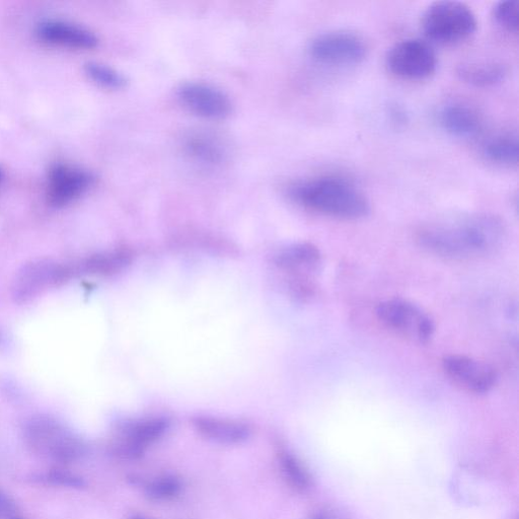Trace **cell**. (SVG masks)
I'll use <instances>...</instances> for the list:
<instances>
[{
    "label": "cell",
    "mask_w": 519,
    "mask_h": 519,
    "mask_svg": "<svg viewBox=\"0 0 519 519\" xmlns=\"http://www.w3.org/2000/svg\"><path fill=\"white\" fill-rule=\"evenodd\" d=\"M386 65L400 79L423 81L435 73L437 56L426 41L410 38L391 47L386 56Z\"/></svg>",
    "instance_id": "cell-6"
},
{
    "label": "cell",
    "mask_w": 519,
    "mask_h": 519,
    "mask_svg": "<svg viewBox=\"0 0 519 519\" xmlns=\"http://www.w3.org/2000/svg\"><path fill=\"white\" fill-rule=\"evenodd\" d=\"M311 57L329 66H350L361 63L367 56L362 37L349 31H331L317 36L310 44Z\"/></svg>",
    "instance_id": "cell-7"
},
{
    "label": "cell",
    "mask_w": 519,
    "mask_h": 519,
    "mask_svg": "<svg viewBox=\"0 0 519 519\" xmlns=\"http://www.w3.org/2000/svg\"><path fill=\"white\" fill-rule=\"evenodd\" d=\"M187 155L205 167H219L230 157V146L224 137L209 130L192 132L185 139Z\"/></svg>",
    "instance_id": "cell-12"
},
{
    "label": "cell",
    "mask_w": 519,
    "mask_h": 519,
    "mask_svg": "<svg viewBox=\"0 0 519 519\" xmlns=\"http://www.w3.org/2000/svg\"><path fill=\"white\" fill-rule=\"evenodd\" d=\"M482 154L492 164L516 167L519 157L518 138L512 133L498 134L483 145Z\"/></svg>",
    "instance_id": "cell-18"
},
{
    "label": "cell",
    "mask_w": 519,
    "mask_h": 519,
    "mask_svg": "<svg viewBox=\"0 0 519 519\" xmlns=\"http://www.w3.org/2000/svg\"><path fill=\"white\" fill-rule=\"evenodd\" d=\"M495 23L504 31L517 35L518 33V11L517 5L512 0H505L496 4L493 9Z\"/></svg>",
    "instance_id": "cell-22"
},
{
    "label": "cell",
    "mask_w": 519,
    "mask_h": 519,
    "mask_svg": "<svg viewBox=\"0 0 519 519\" xmlns=\"http://www.w3.org/2000/svg\"><path fill=\"white\" fill-rule=\"evenodd\" d=\"M88 76L97 84L109 89H122L127 80L116 69L98 62H90L86 66Z\"/></svg>",
    "instance_id": "cell-21"
},
{
    "label": "cell",
    "mask_w": 519,
    "mask_h": 519,
    "mask_svg": "<svg viewBox=\"0 0 519 519\" xmlns=\"http://www.w3.org/2000/svg\"><path fill=\"white\" fill-rule=\"evenodd\" d=\"M378 320L393 333L418 344H427L435 333V322L422 308L404 299L381 303Z\"/></svg>",
    "instance_id": "cell-5"
},
{
    "label": "cell",
    "mask_w": 519,
    "mask_h": 519,
    "mask_svg": "<svg viewBox=\"0 0 519 519\" xmlns=\"http://www.w3.org/2000/svg\"><path fill=\"white\" fill-rule=\"evenodd\" d=\"M38 36L48 44L68 48L91 49L98 44V38L91 31L59 21L43 23Z\"/></svg>",
    "instance_id": "cell-15"
},
{
    "label": "cell",
    "mask_w": 519,
    "mask_h": 519,
    "mask_svg": "<svg viewBox=\"0 0 519 519\" xmlns=\"http://www.w3.org/2000/svg\"><path fill=\"white\" fill-rule=\"evenodd\" d=\"M170 427L165 417H151L124 425L114 443L115 453L127 460L141 458L148 448L162 438Z\"/></svg>",
    "instance_id": "cell-9"
},
{
    "label": "cell",
    "mask_w": 519,
    "mask_h": 519,
    "mask_svg": "<svg viewBox=\"0 0 519 519\" xmlns=\"http://www.w3.org/2000/svg\"><path fill=\"white\" fill-rule=\"evenodd\" d=\"M427 39L440 45H457L470 39L477 31L476 15L460 2H437L428 7L421 20Z\"/></svg>",
    "instance_id": "cell-3"
},
{
    "label": "cell",
    "mask_w": 519,
    "mask_h": 519,
    "mask_svg": "<svg viewBox=\"0 0 519 519\" xmlns=\"http://www.w3.org/2000/svg\"><path fill=\"white\" fill-rule=\"evenodd\" d=\"M438 122L444 131L458 138L474 137L482 128L479 113L462 102H450L442 106L438 112Z\"/></svg>",
    "instance_id": "cell-13"
},
{
    "label": "cell",
    "mask_w": 519,
    "mask_h": 519,
    "mask_svg": "<svg viewBox=\"0 0 519 519\" xmlns=\"http://www.w3.org/2000/svg\"><path fill=\"white\" fill-rule=\"evenodd\" d=\"M279 465L281 471L294 488L306 490L310 486V477L302 463L287 451H280Z\"/></svg>",
    "instance_id": "cell-20"
},
{
    "label": "cell",
    "mask_w": 519,
    "mask_h": 519,
    "mask_svg": "<svg viewBox=\"0 0 519 519\" xmlns=\"http://www.w3.org/2000/svg\"><path fill=\"white\" fill-rule=\"evenodd\" d=\"M131 519H153L151 517H147V516H144V515H140V514H135L131 517Z\"/></svg>",
    "instance_id": "cell-26"
},
{
    "label": "cell",
    "mask_w": 519,
    "mask_h": 519,
    "mask_svg": "<svg viewBox=\"0 0 519 519\" xmlns=\"http://www.w3.org/2000/svg\"><path fill=\"white\" fill-rule=\"evenodd\" d=\"M2 179H3V172H2V170H0V181H2Z\"/></svg>",
    "instance_id": "cell-28"
},
{
    "label": "cell",
    "mask_w": 519,
    "mask_h": 519,
    "mask_svg": "<svg viewBox=\"0 0 519 519\" xmlns=\"http://www.w3.org/2000/svg\"><path fill=\"white\" fill-rule=\"evenodd\" d=\"M314 519H328V518L323 515H317Z\"/></svg>",
    "instance_id": "cell-27"
},
{
    "label": "cell",
    "mask_w": 519,
    "mask_h": 519,
    "mask_svg": "<svg viewBox=\"0 0 519 519\" xmlns=\"http://www.w3.org/2000/svg\"><path fill=\"white\" fill-rule=\"evenodd\" d=\"M416 238L435 256L469 261L499 250L506 239V227L494 214L473 213L431 221L417 231Z\"/></svg>",
    "instance_id": "cell-1"
},
{
    "label": "cell",
    "mask_w": 519,
    "mask_h": 519,
    "mask_svg": "<svg viewBox=\"0 0 519 519\" xmlns=\"http://www.w3.org/2000/svg\"><path fill=\"white\" fill-rule=\"evenodd\" d=\"M457 72L463 82L473 87L490 88L503 82L507 68L498 61H471L459 65Z\"/></svg>",
    "instance_id": "cell-16"
},
{
    "label": "cell",
    "mask_w": 519,
    "mask_h": 519,
    "mask_svg": "<svg viewBox=\"0 0 519 519\" xmlns=\"http://www.w3.org/2000/svg\"><path fill=\"white\" fill-rule=\"evenodd\" d=\"M442 368L456 385L474 394H487L498 382V374L492 365L466 355L444 357Z\"/></svg>",
    "instance_id": "cell-8"
},
{
    "label": "cell",
    "mask_w": 519,
    "mask_h": 519,
    "mask_svg": "<svg viewBox=\"0 0 519 519\" xmlns=\"http://www.w3.org/2000/svg\"><path fill=\"white\" fill-rule=\"evenodd\" d=\"M390 115L396 124H404L407 121L406 113L403 111V109L397 106L391 108Z\"/></svg>",
    "instance_id": "cell-25"
},
{
    "label": "cell",
    "mask_w": 519,
    "mask_h": 519,
    "mask_svg": "<svg viewBox=\"0 0 519 519\" xmlns=\"http://www.w3.org/2000/svg\"><path fill=\"white\" fill-rule=\"evenodd\" d=\"M128 262L129 259L126 254L115 253L93 259L90 267L100 273H109L122 269Z\"/></svg>",
    "instance_id": "cell-23"
},
{
    "label": "cell",
    "mask_w": 519,
    "mask_h": 519,
    "mask_svg": "<svg viewBox=\"0 0 519 519\" xmlns=\"http://www.w3.org/2000/svg\"><path fill=\"white\" fill-rule=\"evenodd\" d=\"M25 437L35 454L58 463L78 461L86 452L78 436L47 417L32 419L26 426Z\"/></svg>",
    "instance_id": "cell-4"
},
{
    "label": "cell",
    "mask_w": 519,
    "mask_h": 519,
    "mask_svg": "<svg viewBox=\"0 0 519 519\" xmlns=\"http://www.w3.org/2000/svg\"><path fill=\"white\" fill-rule=\"evenodd\" d=\"M289 195L312 211L339 219H361L372 209L364 193L340 177L322 176L296 183Z\"/></svg>",
    "instance_id": "cell-2"
},
{
    "label": "cell",
    "mask_w": 519,
    "mask_h": 519,
    "mask_svg": "<svg viewBox=\"0 0 519 519\" xmlns=\"http://www.w3.org/2000/svg\"><path fill=\"white\" fill-rule=\"evenodd\" d=\"M91 176L77 168L56 166L49 175L48 197L54 206H64L78 199L91 185Z\"/></svg>",
    "instance_id": "cell-11"
},
{
    "label": "cell",
    "mask_w": 519,
    "mask_h": 519,
    "mask_svg": "<svg viewBox=\"0 0 519 519\" xmlns=\"http://www.w3.org/2000/svg\"><path fill=\"white\" fill-rule=\"evenodd\" d=\"M17 507L12 498L0 490V519H15Z\"/></svg>",
    "instance_id": "cell-24"
},
{
    "label": "cell",
    "mask_w": 519,
    "mask_h": 519,
    "mask_svg": "<svg viewBox=\"0 0 519 519\" xmlns=\"http://www.w3.org/2000/svg\"><path fill=\"white\" fill-rule=\"evenodd\" d=\"M178 98L189 111L206 119H225L233 111V103L225 92L204 83L183 84Z\"/></svg>",
    "instance_id": "cell-10"
},
{
    "label": "cell",
    "mask_w": 519,
    "mask_h": 519,
    "mask_svg": "<svg viewBox=\"0 0 519 519\" xmlns=\"http://www.w3.org/2000/svg\"><path fill=\"white\" fill-rule=\"evenodd\" d=\"M145 495L156 501H169L178 497L183 489L182 482L175 476L165 475L142 481Z\"/></svg>",
    "instance_id": "cell-19"
},
{
    "label": "cell",
    "mask_w": 519,
    "mask_h": 519,
    "mask_svg": "<svg viewBox=\"0 0 519 519\" xmlns=\"http://www.w3.org/2000/svg\"><path fill=\"white\" fill-rule=\"evenodd\" d=\"M276 263L291 272H316L322 264V254L311 243L290 245L276 256Z\"/></svg>",
    "instance_id": "cell-17"
},
{
    "label": "cell",
    "mask_w": 519,
    "mask_h": 519,
    "mask_svg": "<svg viewBox=\"0 0 519 519\" xmlns=\"http://www.w3.org/2000/svg\"><path fill=\"white\" fill-rule=\"evenodd\" d=\"M196 431L204 438L221 444H240L251 436L250 427L240 421L210 416H197L192 420Z\"/></svg>",
    "instance_id": "cell-14"
}]
</instances>
